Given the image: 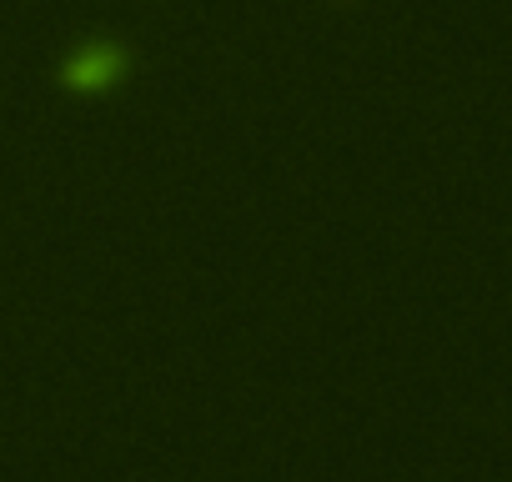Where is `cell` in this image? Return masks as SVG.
<instances>
[{"label": "cell", "instance_id": "1", "mask_svg": "<svg viewBox=\"0 0 512 482\" xmlns=\"http://www.w3.org/2000/svg\"><path fill=\"white\" fill-rule=\"evenodd\" d=\"M131 71H136V56H131L126 41H116V36H91V41H81L76 51L61 56L56 86H61L66 96L96 101V96L121 91V86L131 81Z\"/></svg>", "mask_w": 512, "mask_h": 482}, {"label": "cell", "instance_id": "2", "mask_svg": "<svg viewBox=\"0 0 512 482\" xmlns=\"http://www.w3.org/2000/svg\"><path fill=\"white\" fill-rule=\"evenodd\" d=\"M337 6H347V0H337Z\"/></svg>", "mask_w": 512, "mask_h": 482}]
</instances>
